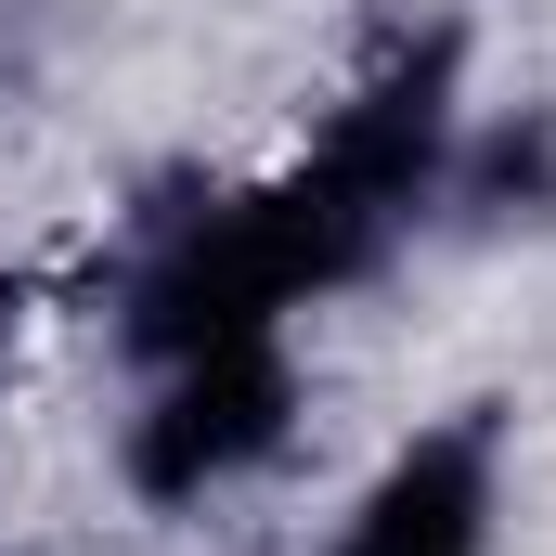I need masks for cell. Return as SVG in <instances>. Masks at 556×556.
Listing matches in <instances>:
<instances>
[{"mask_svg":"<svg viewBox=\"0 0 556 556\" xmlns=\"http://www.w3.org/2000/svg\"><path fill=\"white\" fill-rule=\"evenodd\" d=\"M273 427H285V363L260 350V337H247V350H194L181 389L142 415L130 466H142V492H207V479L247 466Z\"/></svg>","mask_w":556,"mask_h":556,"instance_id":"obj_1","label":"cell"},{"mask_svg":"<svg viewBox=\"0 0 556 556\" xmlns=\"http://www.w3.org/2000/svg\"><path fill=\"white\" fill-rule=\"evenodd\" d=\"M350 556H479V427L415 440V453L376 479V505H363Z\"/></svg>","mask_w":556,"mask_h":556,"instance_id":"obj_2","label":"cell"},{"mask_svg":"<svg viewBox=\"0 0 556 556\" xmlns=\"http://www.w3.org/2000/svg\"><path fill=\"white\" fill-rule=\"evenodd\" d=\"M479 194L505 207V194H556V130H505L479 155Z\"/></svg>","mask_w":556,"mask_h":556,"instance_id":"obj_3","label":"cell"},{"mask_svg":"<svg viewBox=\"0 0 556 556\" xmlns=\"http://www.w3.org/2000/svg\"><path fill=\"white\" fill-rule=\"evenodd\" d=\"M0 324H13V285H0Z\"/></svg>","mask_w":556,"mask_h":556,"instance_id":"obj_4","label":"cell"}]
</instances>
